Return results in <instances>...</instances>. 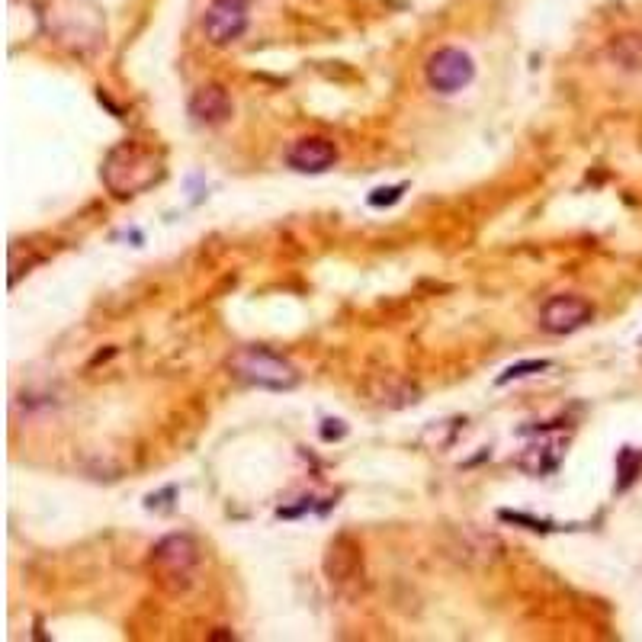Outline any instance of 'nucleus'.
Here are the masks:
<instances>
[{
  "label": "nucleus",
  "mask_w": 642,
  "mask_h": 642,
  "mask_svg": "<svg viewBox=\"0 0 642 642\" xmlns=\"http://www.w3.org/2000/svg\"><path fill=\"white\" fill-rule=\"evenodd\" d=\"M543 370H549V360H530V363H517V366H508V370L501 373V386L504 382H511V379H524V376H530V373H543Z\"/></svg>",
  "instance_id": "obj_10"
},
{
  "label": "nucleus",
  "mask_w": 642,
  "mask_h": 642,
  "mask_svg": "<svg viewBox=\"0 0 642 642\" xmlns=\"http://www.w3.org/2000/svg\"><path fill=\"white\" fill-rule=\"evenodd\" d=\"M594 305L582 296H553L540 312V325L549 334H572L578 328L591 325Z\"/></svg>",
  "instance_id": "obj_5"
},
{
  "label": "nucleus",
  "mask_w": 642,
  "mask_h": 642,
  "mask_svg": "<svg viewBox=\"0 0 642 642\" xmlns=\"http://www.w3.org/2000/svg\"><path fill=\"white\" fill-rule=\"evenodd\" d=\"M196 565H200V549H196V543L190 537H183V533L164 537L155 549H151V569H155L158 582L171 591L190 588Z\"/></svg>",
  "instance_id": "obj_3"
},
{
  "label": "nucleus",
  "mask_w": 642,
  "mask_h": 642,
  "mask_svg": "<svg viewBox=\"0 0 642 642\" xmlns=\"http://www.w3.org/2000/svg\"><path fill=\"white\" fill-rule=\"evenodd\" d=\"M232 113H235L232 97H228V90L219 84L200 87L190 100V116L193 122H200V126H225V122L232 119Z\"/></svg>",
  "instance_id": "obj_8"
},
{
  "label": "nucleus",
  "mask_w": 642,
  "mask_h": 642,
  "mask_svg": "<svg viewBox=\"0 0 642 642\" xmlns=\"http://www.w3.org/2000/svg\"><path fill=\"white\" fill-rule=\"evenodd\" d=\"M405 187H392V190H376V196H370V203L373 206H382V203H395L402 196Z\"/></svg>",
  "instance_id": "obj_11"
},
{
  "label": "nucleus",
  "mask_w": 642,
  "mask_h": 642,
  "mask_svg": "<svg viewBox=\"0 0 642 642\" xmlns=\"http://www.w3.org/2000/svg\"><path fill=\"white\" fill-rule=\"evenodd\" d=\"M476 78V65L463 49H440L427 61V84H431L437 94H456L472 84Z\"/></svg>",
  "instance_id": "obj_4"
},
{
  "label": "nucleus",
  "mask_w": 642,
  "mask_h": 642,
  "mask_svg": "<svg viewBox=\"0 0 642 642\" xmlns=\"http://www.w3.org/2000/svg\"><path fill=\"white\" fill-rule=\"evenodd\" d=\"M610 58L626 71H642V36H620L610 42Z\"/></svg>",
  "instance_id": "obj_9"
},
{
  "label": "nucleus",
  "mask_w": 642,
  "mask_h": 642,
  "mask_svg": "<svg viewBox=\"0 0 642 642\" xmlns=\"http://www.w3.org/2000/svg\"><path fill=\"white\" fill-rule=\"evenodd\" d=\"M228 373L257 389L289 392L299 386V370L289 360L270 354L264 347H241L228 357Z\"/></svg>",
  "instance_id": "obj_2"
},
{
  "label": "nucleus",
  "mask_w": 642,
  "mask_h": 642,
  "mask_svg": "<svg viewBox=\"0 0 642 642\" xmlns=\"http://www.w3.org/2000/svg\"><path fill=\"white\" fill-rule=\"evenodd\" d=\"M289 167L299 174H325L338 164V148H334L328 139L321 135H312V139H299L286 155Z\"/></svg>",
  "instance_id": "obj_7"
},
{
  "label": "nucleus",
  "mask_w": 642,
  "mask_h": 642,
  "mask_svg": "<svg viewBox=\"0 0 642 642\" xmlns=\"http://www.w3.org/2000/svg\"><path fill=\"white\" fill-rule=\"evenodd\" d=\"M225 4H241V7H248L251 0H225Z\"/></svg>",
  "instance_id": "obj_12"
},
{
  "label": "nucleus",
  "mask_w": 642,
  "mask_h": 642,
  "mask_svg": "<svg viewBox=\"0 0 642 642\" xmlns=\"http://www.w3.org/2000/svg\"><path fill=\"white\" fill-rule=\"evenodd\" d=\"M164 177V164L139 145H119L103 164V183L116 196H139Z\"/></svg>",
  "instance_id": "obj_1"
},
{
  "label": "nucleus",
  "mask_w": 642,
  "mask_h": 642,
  "mask_svg": "<svg viewBox=\"0 0 642 642\" xmlns=\"http://www.w3.org/2000/svg\"><path fill=\"white\" fill-rule=\"evenodd\" d=\"M203 29H206V39L212 45H232L235 39L244 36V29H248V13H244L241 4H225V0H216V4L206 10Z\"/></svg>",
  "instance_id": "obj_6"
}]
</instances>
